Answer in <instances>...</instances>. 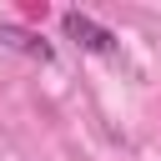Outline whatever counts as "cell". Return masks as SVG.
I'll return each mask as SVG.
<instances>
[{
	"label": "cell",
	"mask_w": 161,
	"mask_h": 161,
	"mask_svg": "<svg viewBox=\"0 0 161 161\" xmlns=\"http://www.w3.org/2000/svg\"><path fill=\"white\" fill-rule=\"evenodd\" d=\"M60 25H65V35H70L75 45H86V50H96V55H111V50H116V35H111L106 25H96L91 15H80V10H65Z\"/></svg>",
	"instance_id": "obj_1"
},
{
	"label": "cell",
	"mask_w": 161,
	"mask_h": 161,
	"mask_svg": "<svg viewBox=\"0 0 161 161\" xmlns=\"http://www.w3.org/2000/svg\"><path fill=\"white\" fill-rule=\"evenodd\" d=\"M0 45L20 50V55H30V60H50V45H45L40 35H30L25 25H0Z\"/></svg>",
	"instance_id": "obj_2"
}]
</instances>
